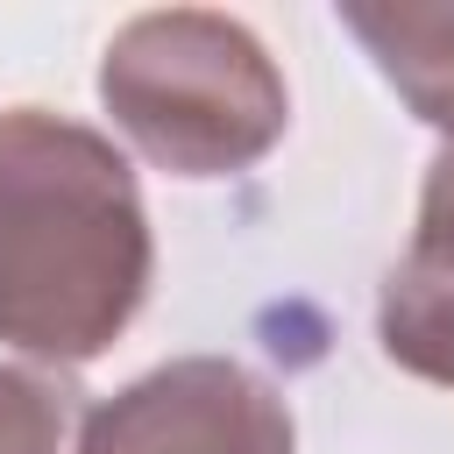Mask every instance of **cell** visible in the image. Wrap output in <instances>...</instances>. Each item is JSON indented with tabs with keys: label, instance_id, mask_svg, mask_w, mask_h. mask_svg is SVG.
I'll return each mask as SVG.
<instances>
[{
	"label": "cell",
	"instance_id": "1",
	"mask_svg": "<svg viewBox=\"0 0 454 454\" xmlns=\"http://www.w3.org/2000/svg\"><path fill=\"white\" fill-rule=\"evenodd\" d=\"M156 277L128 156L50 106L0 114V340L28 362H92Z\"/></svg>",
	"mask_w": 454,
	"mask_h": 454
},
{
	"label": "cell",
	"instance_id": "2",
	"mask_svg": "<svg viewBox=\"0 0 454 454\" xmlns=\"http://www.w3.org/2000/svg\"><path fill=\"white\" fill-rule=\"evenodd\" d=\"M114 128L170 177H234L291 128V92L248 21L213 7H156L114 28L99 57Z\"/></svg>",
	"mask_w": 454,
	"mask_h": 454
},
{
	"label": "cell",
	"instance_id": "3",
	"mask_svg": "<svg viewBox=\"0 0 454 454\" xmlns=\"http://www.w3.org/2000/svg\"><path fill=\"white\" fill-rule=\"evenodd\" d=\"M78 454H298V426L255 369L177 355L92 404Z\"/></svg>",
	"mask_w": 454,
	"mask_h": 454
},
{
	"label": "cell",
	"instance_id": "4",
	"mask_svg": "<svg viewBox=\"0 0 454 454\" xmlns=\"http://www.w3.org/2000/svg\"><path fill=\"white\" fill-rule=\"evenodd\" d=\"M376 340L419 383L454 390V142L426 163L419 227L376 298Z\"/></svg>",
	"mask_w": 454,
	"mask_h": 454
},
{
	"label": "cell",
	"instance_id": "5",
	"mask_svg": "<svg viewBox=\"0 0 454 454\" xmlns=\"http://www.w3.org/2000/svg\"><path fill=\"white\" fill-rule=\"evenodd\" d=\"M340 28L376 57L390 92L426 121L454 135V7L426 0H340Z\"/></svg>",
	"mask_w": 454,
	"mask_h": 454
},
{
	"label": "cell",
	"instance_id": "6",
	"mask_svg": "<svg viewBox=\"0 0 454 454\" xmlns=\"http://www.w3.org/2000/svg\"><path fill=\"white\" fill-rule=\"evenodd\" d=\"M64 433H71V390L0 362V454H64Z\"/></svg>",
	"mask_w": 454,
	"mask_h": 454
}]
</instances>
